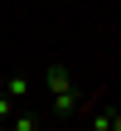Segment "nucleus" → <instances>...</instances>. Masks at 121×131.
Here are the masks:
<instances>
[{
  "label": "nucleus",
  "instance_id": "f257e3e1",
  "mask_svg": "<svg viewBox=\"0 0 121 131\" xmlns=\"http://www.w3.org/2000/svg\"><path fill=\"white\" fill-rule=\"evenodd\" d=\"M44 83H49V92H68V88H73V73H68L63 63H53V68L44 73Z\"/></svg>",
  "mask_w": 121,
  "mask_h": 131
},
{
  "label": "nucleus",
  "instance_id": "f03ea898",
  "mask_svg": "<svg viewBox=\"0 0 121 131\" xmlns=\"http://www.w3.org/2000/svg\"><path fill=\"white\" fill-rule=\"evenodd\" d=\"M5 97L10 102H24L29 97V78H5Z\"/></svg>",
  "mask_w": 121,
  "mask_h": 131
},
{
  "label": "nucleus",
  "instance_id": "7ed1b4c3",
  "mask_svg": "<svg viewBox=\"0 0 121 131\" xmlns=\"http://www.w3.org/2000/svg\"><path fill=\"white\" fill-rule=\"evenodd\" d=\"M5 131H39V122H34L29 112H15V117H10V126H5Z\"/></svg>",
  "mask_w": 121,
  "mask_h": 131
},
{
  "label": "nucleus",
  "instance_id": "20e7f679",
  "mask_svg": "<svg viewBox=\"0 0 121 131\" xmlns=\"http://www.w3.org/2000/svg\"><path fill=\"white\" fill-rule=\"evenodd\" d=\"M92 131H112V112H97L92 107Z\"/></svg>",
  "mask_w": 121,
  "mask_h": 131
},
{
  "label": "nucleus",
  "instance_id": "39448f33",
  "mask_svg": "<svg viewBox=\"0 0 121 131\" xmlns=\"http://www.w3.org/2000/svg\"><path fill=\"white\" fill-rule=\"evenodd\" d=\"M10 117H15V102H10V97L0 92V122H10Z\"/></svg>",
  "mask_w": 121,
  "mask_h": 131
},
{
  "label": "nucleus",
  "instance_id": "423d86ee",
  "mask_svg": "<svg viewBox=\"0 0 121 131\" xmlns=\"http://www.w3.org/2000/svg\"><path fill=\"white\" fill-rule=\"evenodd\" d=\"M112 131H121V112H112Z\"/></svg>",
  "mask_w": 121,
  "mask_h": 131
},
{
  "label": "nucleus",
  "instance_id": "0eeeda50",
  "mask_svg": "<svg viewBox=\"0 0 121 131\" xmlns=\"http://www.w3.org/2000/svg\"><path fill=\"white\" fill-rule=\"evenodd\" d=\"M0 92H5V73H0Z\"/></svg>",
  "mask_w": 121,
  "mask_h": 131
},
{
  "label": "nucleus",
  "instance_id": "6e6552de",
  "mask_svg": "<svg viewBox=\"0 0 121 131\" xmlns=\"http://www.w3.org/2000/svg\"><path fill=\"white\" fill-rule=\"evenodd\" d=\"M0 131H5V126H0Z\"/></svg>",
  "mask_w": 121,
  "mask_h": 131
}]
</instances>
